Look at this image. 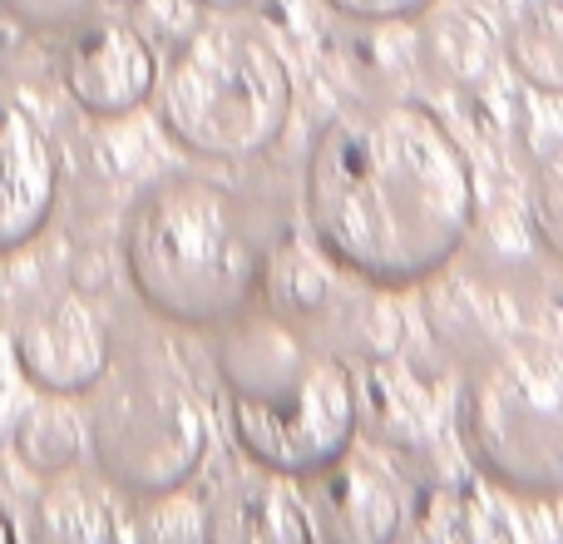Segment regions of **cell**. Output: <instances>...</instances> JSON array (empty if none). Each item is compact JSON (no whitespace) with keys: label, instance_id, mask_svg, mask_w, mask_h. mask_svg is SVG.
<instances>
[{"label":"cell","instance_id":"6da1fadb","mask_svg":"<svg viewBox=\"0 0 563 544\" xmlns=\"http://www.w3.org/2000/svg\"><path fill=\"white\" fill-rule=\"evenodd\" d=\"M301 214L331 268L380 292L420 287L475 228V168L416 95H361L317 129Z\"/></svg>","mask_w":563,"mask_h":544},{"label":"cell","instance_id":"7a4b0ae2","mask_svg":"<svg viewBox=\"0 0 563 544\" xmlns=\"http://www.w3.org/2000/svg\"><path fill=\"white\" fill-rule=\"evenodd\" d=\"M218 387L238 450L263 476L311 480L356 440V377L331 337L307 322V307L253 302L223 322Z\"/></svg>","mask_w":563,"mask_h":544},{"label":"cell","instance_id":"3957f363","mask_svg":"<svg viewBox=\"0 0 563 544\" xmlns=\"http://www.w3.org/2000/svg\"><path fill=\"white\" fill-rule=\"evenodd\" d=\"M119 258L139 302L188 331H218L267 287L273 233L253 198L208 174H168L134 198Z\"/></svg>","mask_w":563,"mask_h":544},{"label":"cell","instance_id":"277c9868","mask_svg":"<svg viewBox=\"0 0 563 544\" xmlns=\"http://www.w3.org/2000/svg\"><path fill=\"white\" fill-rule=\"evenodd\" d=\"M158 119L178 149L247 164L287 134L297 85L277 45L247 20L194 25L158 65Z\"/></svg>","mask_w":563,"mask_h":544},{"label":"cell","instance_id":"5b68a950","mask_svg":"<svg viewBox=\"0 0 563 544\" xmlns=\"http://www.w3.org/2000/svg\"><path fill=\"white\" fill-rule=\"evenodd\" d=\"M460 440L489 486L519 500H563L559 341H495L460 387Z\"/></svg>","mask_w":563,"mask_h":544},{"label":"cell","instance_id":"8992f818","mask_svg":"<svg viewBox=\"0 0 563 544\" xmlns=\"http://www.w3.org/2000/svg\"><path fill=\"white\" fill-rule=\"evenodd\" d=\"M85 440L114 490L134 500L178 496L208 460V416L164 361H124L89 387Z\"/></svg>","mask_w":563,"mask_h":544},{"label":"cell","instance_id":"52a82bcc","mask_svg":"<svg viewBox=\"0 0 563 544\" xmlns=\"http://www.w3.org/2000/svg\"><path fill=\"white\" fill-rule=\"evenodd\" d=\"M10 351H15L20 377L35 391H49V396H89V387L114 361L104 317L89 307L79 287L30 302L15 317Z\"/></svg>","mask_w":563,"mask_h":544},{"label":"cell","instance_id":"ba28073f","mask_svg":"<svg viewBox=\"0 0 563 544\" xmlns=\"http://www.w3.org/2000/svg\"><path fill=\"white\" fill-rule=\"evenodd\" d=\"M59 85L85 115L124 119L154 95L158 55L129 20H79L59 55Z\"/></svg>","mask_w":563,"mask_h":544},{"label":"cell","instance_id":"9c48e42d","mask_svg":"<svg viewBox=\"0 0 563 544\" xmlns=\"http://www.w3.org/2000/svg\"><path fill=\"white\" fill-rule=\"evenodd\" d=\"M59 198V159L45 124L0 95V253L35 243Z\"/></svg>","mask_w":563,"mask_h":544},{"label":"cell","instance_id":"30bf717a","mask_svg":"<svg viewBox=\"0 0 563 544\" xmlns=\"http://www.w3.org/2000/svg\"><path fill=\"white\" fill-rule=\"evenodd\" d=\"M307 486H311V510H317L311 535H331L351 544H380L400 535V520H406L400 490L371 456H351L346 450L321 476H311Z\"/></svg>","mask_w":563,"mask_h":544},{"label":"cell","instance_id":"8fae6325","mask_svg":"<svg viewBox=\"0 0 563 544\" xmlns=\"http://www.w3.org/2000/svg\"><path fill=\"white\" fill-rule=\"evenodd\" d=\"M30 535L49 544H85V540H114V515L109 505L75 480L69 470L45 476L35 505H30Z\"/></svg>","mask_w":563,"mask_h":544},{"label":"cell","instance_id":"7c38bea8","mask_svg":"<svg viewBox=\"0 0 563 544\" xmlns=\"http://www.w3.org/2000/svg\"><path fill=\"white\" fill-rule=\"evenodd\" d=\"M208 535L218 540H307L311 525L301 520L297 496L282 486H238L208 515Z\"/></svg>","mask_w":563,"mask_h":544},{"label":"cell","instance_id":"4fadbf2b","mask_svg":"<svg viewBox=\"0 0 563 544\" xmlns=\"http://www.w3.org/2000/svg\"><path fill=\"white\" fill-rule=\"evenodd\" d=\"M509 69L539 95H563V0H534L505 35Z\"/></svg>","mask_w":563,"mask_h":544},{"label":"cell","instance_id":"5bb4252c","mask_svg":"<svg viewBox=\"0 0 563 544\" xmlns=\"http://www.w3.org/2000/svg\"><path fill=\"white\" fill-rule=\"evenodd\" d=\"M15 456L35 476H59V470L79 466V456H85V416L69 406V396L40 391V401L15 426Z\"/></svg>","mask_w":563,"mask_h":544},{"label":"cell","instance_id":"9a60e30c","mask_svg":"<svg viewBox=\"0 0 563 544\" xmlns=\"http://www.w3.org/2000/svg\"><path fill=\"white\" fill-rule=\"evenodd\" d=\"M529 218H534V233L549 248V258L563 263V139L534 159V174H529Z\"/></svg>","mask_w":563,"mask_h":544},{"label":"cell","instance_id":"2e32d148","mask_svg":"<svg viewBox=\"0 0 563 544\" xmlns=\"http://www.w3.org/2000/svg\"><path fill=\"white\" fill-rule=\"evenodd\" d=\"M95 6L99 0H0V15L15 20L20 30L55 35V30H75L79 20H89Z\"/></svg>","mask_w":563,"mask_h":544},{"label":"cell","instance_id":"e0dca14e","mask_svg":"<svg viewBox=\"0 0 563 544\" xmlns=\"http://www.w3.org/2000/svg\"><path fill=\"white\" fill-rule=\"evenodd\" d=\"M336 15L361 20V25H390V20H410L420 10H430V0H321Z\"/></svg>","mask_w":563,"mask_h":544},{"label":"cell","instance_id":"ac0fdd59","mask_svg":"<svg viewBox=\"0 0 563 544\" xmlns=\"http://www.w3.org/2000/svg\"><path fill=\"white\" fill-rule=\"evenodd\" d=\"M194 6L218 10V15H233V10H247V6H257V0H194Z\"/></svg>","mask_w":563,"mask_h":544},{"label":"cell","instance_id":"d6986e66","mask_svg":"<svg viewBox=\"0 0 563 544\" xmlns=\"http://www.w3.org/2000/svg\"><path fill=\"white\" fill-rule=\"evenodd\" d=\"M5 540H15V525H10V515L0 510V544H5Z\"/></svg>","mask_w":563,"mask_h":544}]
</instances>
